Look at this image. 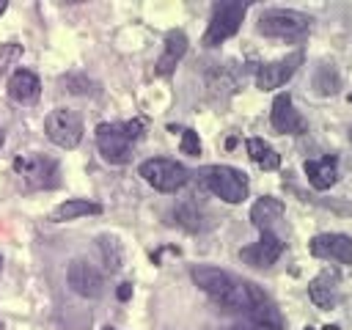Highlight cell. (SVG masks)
I'll use <instances>...</instances> for the list:
<instances>
[{
    "mask_svg": "<svg viewBox=\"0 0 352 330\" xmlns=\"http://www.w3.org/2000/svg\"><path fill=\"white\" fill-rule=\"evenodd\" d=\"M184 52H187V36H184V30H179V28L168 30V33H165V47H162V55L157 58L154 72H157L160 77H170L173 69L182 63Z\"/></svg>",
    "mask_w": 352,
    "mask_h": 330,
    "instance_id": "obj_14",
    "label": "cell"
},
{
    "mask_svg": "<svg viewBox=\"0 0 352 330\" xmlns=\"http://www.w3.org/2000/svg\"><path fill=\"white\" fill-rule=\"evenodd\" d=\"M322 330H338V324H324Z\"/></svg>",
    "mask_w": 352,
    "mask_h": 330,
    "instance_id": "obj_27",
    "label": "cell"
},
{
    "mask_svg": "<svg viewBox=\"0 0 352 330\" xmlns=\"http://www.w3.org/2000/svg\"><path fill=\"white\" fill-rule=\"evenodd\" d=\"M99 248H102V256H104V264L107 270H118L121 267V248L113 236H102L99 239Z\"/></svg>",
    "mask_w": 352,
    "mask_h": 330,
    "instance_id": "obj_23",
    "label": "cell"
},
{
    "mask_svg": "<svg viewBox=\"0 0 352 330\" xmlns=\"http://www.w3.org/2000/svg\"><path fill=\"white\" fill-rule=\"evenodd\" d=\"M173 217H176V223H179L182 228H187V231H201V228H204V212H201L192 201L179 204V206L173 209Z\"/></svg>",
    "mask_w": 352,
    "mask_h": 330,
    "instance_id": "obj_21",
    "label": "cell"
},
{
    "mask_svg": "<svg viewBox=\"0 0 352 330\" xmlns=\"http://www.w3.org/2000/svg\"><path fill=\"white\" fill-rule=\"evenodd\" d=\"M256 28L270 38H302L311 28V16L294 8H267L258 14Z\"/></svg>",
    "mask_w": 352,
    "mask_h": 330,
    "instance_id": "obj_4",
    "label": "cell"
},
{
    "mask_svg": "<svg viewBox=\"0 0 352 330\" xmlns=\"http://www.w3.org/2000/svg\"><path fill=\"white\" fill-rule=\"evenodd\" d=\"M44 132L47 138L60 146V148H74L82 140V118L72 107H55L44 118Z\"/></svg>",
    "mask_w": 352,
    "mask_h": 330,
    "instance_id": "obj_8",
    "label": "cell"
},
{
    "mask_svg": "<svg viewBox=\"0 0 352 330\" xmlns=\"http://www.w3.org/2000/svg\"><path fill=\"white\" fill-rule=\"evenodd\" d=\"M66 283L72 286V292H77L80 297H88V300H96V297L104 294V275L94 264H88L82 258H77V261L69 264Z\"/></svg>",
    "mask_w": 352,
    "mask_h": 330,
    "instance_id": "obj_10",
    "label": "cell"
},
{
    "mask_svg": "<svg viewBox=\"0 0 352 330\" xmlns=\"http://www.w3.org/2000/svg\"><path fill=\"white\" fill-rule=\"evenodd\" d=\"M338 74H336V69L333 66H319V72H316V77H314V88L322 94V96H330V94H336L338 91Z\"/></svg>",
    "mask_w": 352,
    "mask_h": 330,
    "instance_id": "obj_22",
    "label": "cell"
},
{
    "mask_svg": "<svg viewBox=\"0 0 352 330\" xmlns=\"http://www.w3.org/2000/svg\"><path fill=\"white\" fill-rule=\"evenodd\" d=\"M143 138V121L132 118L126 124H99L96 148L110 165H126L132 160V143Z\"/></svg>",
    "mask_w": 352,
    "mask_h": 330,
    "instance_id": "obj_2",
    "label": "cell"
},
{
    "mask_svg": "<svg viewBox=\"0 0 352 330\" xmlns=\"http://www.w3.org/2000/svg\"><path fill=\"white\" fill-rule=\"evenodd\" d=\"M104 330H116V327H104Z\"/></svg>",
    "mask_w": 352,
    "mask_h": 330,
    "instance_id": "obj_31",
    "label": "cell"
},
{
    "mask_svg": "<svg viewBox=\"0 0 352 330\" xmlns=\"http://www.w3.org/2000/svg\"><path fill=\"white\" fill-rule=\"evenodd\" d=\"M245 14H248V3H242V0H223V3H214L201 44H204V47H217V44H223L226 38H231V36L239 30Z\"/></svg>",
    "mask_w": 352,
    "mask_h": 330,
    "instance_id": "obj_5",
    "label": "cell"
},
{
    "mask_svg": "<svg viewBox=\"0 0 352 330\" xmlns=\"http://www.w3.org/2000/svg\"><path fill=\"white\" fill-rule=\"evenodd\" d=\"M270 121H272V129L280 132V135H302V132L308 129L305 118L300 116V110L294 107V102H292L289 94H278V96L272 99Z\"/></svg>",
    "mask_w": 352,
    "mask_h": 330,
    "instance_id": "obj_11",
    "label": "cell"
},
{
    "mask_svg": "<svg viewBox=\"0 0 352 330\" xmlns=\"http://www.w3.org/2000/svg\"><path fill=\"white\" fill-rule=\"evenodd\" d=\"M300 66H302V52H300V50L292 52V55H286V58L261 63L258 72H256V85H258L261 91H275V88H280V85H286V82L294 77V72H297Z\"/></svg>",
    "mask_w": 352,
    "mask_h": 330,
    "instance_id": "obj_9",
    "label": "cell"
},
{
    "mask_svg": "<svg viewBox=\"0 0 352 330\" xmlns=\"http://www.w3.org/2000/svg\"><path fill=\"white\" fill-rule=\"evenodd\" d=\"M283 212H286V206H283L280 198L264 195V198H258V201L250 206V223H253L258 231H270V226H272L275 220H280Z\"/></svg>",
    "mask_w": 352,
    "mask_h": 330,
    "instance_id": "obj_18",
    "label": "cell"
},
{
    "mask_svg": "<svg viewBox=\"0 0 352 330\" xmlns=\"http://www.w3.org/2000/svg\"><path fill=\"white\" fill-rule=\"evenodd\" d=\"M116 294H118V300H129L132 297V283H121Z\"/></svg>",
    "mask_w": 352,
    "mask_h": 330,
    "instance_id": "obj_26",
    "label": "cell"
},
{
    "mask_svg": "<svg viewBox=\"0 0 352 330\" xmlns=\"http://www.w3.org/2000/svg\"><path fill=\"white\" fill-rule=\"evenodd\" d=\"M179 148H182V154H187V157H198V154H201L198 132H195V129H184V132H182V143H179Z\"/></svg>",
    "mask_w": 352,
    "mask_h": 330,
    "instance_id": "obj_24",
    "label": "cell"
},
{
    "mask_svg": "<svg viewBox=\"0 0 352 330\" xmlns=\"http://www.w3.org/2000/svg\"><path fill=\"white\" fill-rule=\"evenodd\" d=\"M305 330H314V327H305Z\"/></svg>",
    "mask_w": 352,
    "mask_h": 330,
    "instance_id": "obj_32",
    "label": "cell"
},
{
    "mask_svg": "<svg viewBox=\"0 0 352 330\" xmlns=\"http://www.w3.org/2000/svg\"><path fill=\"white\" fill-rule=\"evenodd\" d=\"M138 173H140L154 190H160V192H176V190H182V187L187 184V179H190V170H187L182 162L165 160V157H151V160L140 162Z\"/></svg>",
    "mask_w": 352,
    "mask_h": 330,
    "instance_id": "obj_7",
    "label": "cell"
},
{
    "mask_svg": "<svg viewBox=\"0 0 352 330\" xmlns=\"http://www.w3.org/2000/svg\"><path fill=\"white\" fill-rule=\"evenodd\" d=\"M349 138H352V126H349Z\"/></svg>",
    "mask_w": 352,
    "mask_h": 330,
    "instance_id": "obj_30",
    "label": "cell"
},
{
    "mask_svg": "<svg viewBox=\"0 0 352 330\" xmlns=\"http://www.w3.org/2000/svg\"><path fill=\"white\" fill-rule=\"evenodd\" d=\"M228 330H278V327H272V324H261V322H245V324H234V327H228Z\"/></svg>",
    "mask_w": 352,
    "mask_h": 330,
    "instance_id": "obj_25",
    "label": "cell"
},
{
    "mask_svg": "<svg viewBox=\"0 0 352 330\" xmlns=\"http://www.w3.org/2000/svg\"><path fill=\"white\" fill-rule=\"evenodd\" d=\"M0 146H3V132H0Z\"/></svg>",
    "mask_w": 352,
    "mask_h": 330,
    "instance_id": "obj_29",
    "label": "cell"
},
{
    "mask_svg": "<svg viewBox=\"0 0 352 330\" xmlns=\"http://www.w3.org/2000/svg\"><path fill=\"white\" fill-rule=\"evenodd\" d=\"M102 206L96 201H85V198H69L63 204H58L50 214L52 223H69V220H77V217H85V214H99Z\"/></svg>",
    "mask_w": 352,
    "mask_h": 330,
    "instance_id": "obj_19",
    "label": "cell"
},
{
    "mask_svg": "<svg viewBox=\"0 0 352 330\" xmlns=\"http://www.w3.org/2000/svg\"><path fill=\"white\" fill-rule=\"evenodd\" d=\"M338 272L336 270H322L311 283H308V297L316 308H333L338 302Z\"/></svg>",
    "mask_w": 352,
    "mask_h": 330,
    "instance_id": "obj_16",
    "label": "cell"
},
{
    "mask_svg": "<svg viewBox=\"0 0 352 330\" xmlns=\"http://www.w3.org/2000/svg\"><path fill=\"white\" fill-rule=\"evenodd\" d=\"M14 170L22 176V182H25L28 190H50V187H58L60 184V179H58L60 176L58 162L52 157H47V154H38V151L19 154L14 160Z\"/></svg>",
    "mask_w": 352,
    "mask_h": 330,
    "instance_id": "obj_6",
    "label": "cell"
},
{
    "mask_svg": "<svg viewBox=\"0 0 352 330\" xmlns=\"http://www.w3.org/2000/svg\"><path fill=\"white\" fill-rule=\"evenodd\" d=\"M248 157L261 168V170H278L280 168V154L270 146V143H264L261 138H248Z\"/></svg>",
    "mask_w": 352,
    "mask_h": 330,
    "instance_id": "obj_20",
    "label": "cell"
},
{
    "mask_svg": "<svg viewBox=\"0 0 352 330\" xmlns=\"http://www.w3.org/2000/svg\"><path fill=\"white\" fill-rule=\"evenodd\" d=\"M198 184L226 204H242L250 190L248 176L231 165H204L198 170Z\"/></svg>",
    "mask_w": 352,
    "mask_h": 330,
    "instance_id": "obj_3",
    "label": "cell"
},
{
    "mask_svg": "<svg viewBox=\"0 0 352 330\" xmlns=\"http://www.w3.org/2000/svg\"><path fill=\"white\" fill-rule=\"evenodd\" d=\"M302 170H305L308 184L314 190H330L338 182V160H336V154H324L319 160H305Z\"/></svg>",
    "mask_w": 352,
    "mask_h": 330,
    "instance_id": "obj_15",
    "label": "cell"
},
{
    "mask_svg": "<svg viewBox=\"0 0 352 330\" xmlns=\"http://www.w3.org/2000/svg\"><path fill=\"white\" fill-rule=\"evenodd\" d=\"M6 8H8V3H6V0H0V14H3Z\"/></svg>",
    "mask_w": 352,
    "mask_h": 330,
    "instance_id": "obj_28",
    "label": "cell"
},
{
    "mask_svg": "<svg viewBox=\"0 0 352 330\" xmlns=\"http://www.w3.org/2000/svg\"><path fill=\"white\" fill-rule=\"evenodd\" d=\"M190 278H192V283H195L204 294H209L217 305H223V308H228V311H245V314L250 316V314H256L258 308L270 305L267 294H264L256 283L242 280V278H236V275H231V272H226V270L206 267V264H195V267L190 270Z\"/></svg>",
    "mask_w": 352,
    "mask_h": 330,
    "instance_id": "obj_1",
    "label": "cell"
},
{
    "mask_svg": "<svg viewBox=\"0 0 352 330\" xmlns=\"http://www.w3.org/2000/svg\"><path fill=\"white\" fill-rule=\"evenodd\" d=\"M280 253H283V242L272 231H261V239L248 245V248H242L239 258L253 270H267L280 258Z\"/></svg>",
    "mask_w": 352,
    "mask_h": 330,
    "instance_id": "obj_12",
    "label": "cell"
},
{
    "mask_svg": "<svg viewBox=\"0 0 352 330\" xmlns=\"http://www.w3.org/2000/svg\"><path fill=\"white\" fill-rule=\"evenodd\" d=\"M8 96L19 104H36L41 96V82L36 77V72L30 69H16L8 77Z\"/></svg>",
    "mask_w": 352,
    "mask_h": 330,
    "instance_id": "obj_17",
    "label": "cell"
},
{
    "mask_svg": "<svg viewBox=\"0 0 352 330\" xmlns=\"http://www.w3.org/2000/svg\"><path fill=\"white\" fill-rule=\"evenodd\" d=\"M311 256L338 264H352V239L346 234H316L308 242Z\"/></svg>",
    "mask_w": 352,
    "mask_h": 330,
    "instance_id": "obj_13",
    "label": "cell"
}]
</instances>
